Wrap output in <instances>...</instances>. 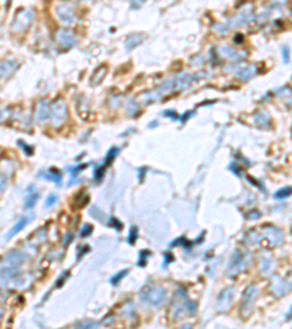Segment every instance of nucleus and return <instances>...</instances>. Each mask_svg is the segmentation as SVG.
Segmentation results:
<instances>
[{
  "instance_id": "6",
  "label": "nucleus",
  "mask_w": 292,
  "mask_h": 329,
  "mask_svg": "<svg viewBox=\"0 0 292 329\" xmlns=\"http://www.w3.org/2000/svg\"><path fill=\"white\" fill-rule=\"evenodd\" d=\"M57 40L63 44V45H72L75 43V34L69 30H60L57 32Z\"/></svg>"
},
{
  "instance_id": "10",
  "label": "nucleus",
  "mask_w": 292,
  "mask_h": 329,
  "mask_svg": "<svg viewBox=\"0 0 292 329\" xmlns=\"http://www.w3.org/2000/svg\"><path fill=\"white\" fill-rule=\"evenodd\" d=\"M137 2H140V3H142V2H145V0H137Z\"/></svg>"
},
{
  "instance_id": "12",
  "label": "nucleus",
  "mask_w": 292,
  "mask_h": 329,
  "mask_svg": "<svg viewBox=\"0 0 292 329\" xmlns=\"http://www.w3.org/2000/svg\"><path fill=\"white\" fill-rule=\"evenodd\" d=\"M0 319H2V310H0Z\"/></svg>"
},
{
  "instance_id": "7",
  "label": "nucleus",
  "mask_w": 292,
  "mask_h": 329,
  "mask_svg": "<svg viewBox=\"0 0 292 329\" xmlns=\"http://www.w3.org/2000/svg\"><path fill=\"white\" fill-rule=\"evenodd\" d=\"M28 221H30V218H21V220H19L18 223L15 224V225L12 227L11 231H9V234H8V237H6V239L9 240V239H12L13 236H16L18 233H21L22 230H23V228L27 227V224H28Z\"/></svg>"
},
{
  "instance_id": "8",
  "label": "nucleus",
  "mask_w": 292,
  "mask_h": 329,
  "mask_svg": "<svg viewBox=\"0 0 292 329\" xmlns=\"http://www.w3.org/2000/svg\"><path fill=\"white\" fill-rule=\"evenodd\" d=\"M37 201H38V193L37 192H34L32 195H30L28 196V199H27V208H34V205L37 203Z\"/></svg>"
},
{
  "instance_id": "9",
  "label": "nucleus",
  "mask_w": 292,
  "mask_h": 329,
  "mask_svg": "<svg viewBox=\"0 0 292 329\" xmlns=\"http://www.w3.org/2000/svg\"><path fill=\"white\" fill-rule=\"evenodd\" d=\"M6 187V179L3 176H0V193L3 192V189Z\"/></svg>"
},
{
  "instance_id": "4",
  "label": "nucleus",
  "mask_w": 292,
  "mask_h": 329,
  "mask_svg": "<svg viewBox=\"0 0 292 329\" xmlns=\"http://www.w3.org/2000/svg\"><path fill=\"white\" fill-rule=\"evenodd\" d=\"M66 106L63 104L62 101L56 103L54 106L52 107V120L53 125L54 126H60L63 122L66 120Z\"/></svg>"
},
{
  "instance_id": "2",
  "label": "nucleus",
  "mask_w": 292,
  "mask_h": 329,
  "mask_svg": "<svg viewBox=\"0 0 292 329\" xmlns=\"http://www.w3.org/2000/svg\"><path fill=\"white\" fill-rule=\"evenodd\" d=\"M19 63L15 60H0V81H6L16 74Z\"/></svg>"
},
{
  "instance_id": "1",
  "label": "nucleus",
  "mask_w": 292,
  "mask_h": 329,
  "mask_svg": "<svg viewBox=\"0 0 292 329\" xmlns=\"http://www.w3.org/2000/svg\"><path fill=\"white\" fill-rule=\"evenodd\" d=\"M32 19H34V11L32 9H27V11H22L13 24V31H25L30 25H31Z\"/></svg>"
},
{
  "instance_id": "3",
  "label": "nucleus",
  "mask_w": 292,
  "mask_h": 329,
  "mask_svg": "<svg viewBox=\"0 0 292 329\" xmlns=\"http://www.w3.org/2000/svg\"><path fill=\"white\" fill-rule=\"evenodd\" d=\"M56 13H57V16H59L63 22H66V24H70V22L75 21V18H76V15H75V8H73L72 5H69V3H62V5H59V6L56 8Z\"/></svg>"
},
{
  "instance_id": "11",
  "label": "nucleus",
  "mask_w": 292,
  "mask_h": 329,
  "mask_svg": "<svg viewBox=\"0 0 292 329\" xmlns=\"http://www.w3.org/2000/svg\"><path fill=\"white\" fill-rule=\"evenodd\" d=\"M276 2H285V0H276Z\"/></svg>"
},
{
  "instance_id": "5",
  "label": "nucleus",
  "mask_w": 292,
  "mask_h": 329,
  "mask_svg": "<svg viewBox=\"0 0 292 329\" xmlns=\"http://www.w3.org/2000/svg\"><path fill=\"white\" fill-rule=\"evenodd\" d=\"M50 111H52V106L47 100H42L38 103V106L35 108V119L38 123H44L48 117H50Z\"/></svg>"
}]
</instances>
